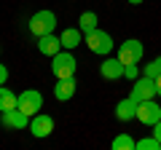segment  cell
Instances as JSON below:
<instances>
[{"label":"cell","mask_w":161,"mask_h":150,"mask_svg":"<svg viewBox=\"0 0 161 150\" xmlns=\"http://www.w3.org/2000/svg\"><path fill=\"white\" fill-rule=\"evenodd\" d=\"M27 29H30V35H35V38L54 32V29H57V13L48 11V8L32 13V16H30V22H27Z\"/></svg>","instance_id":"1"},{"label":"cell","mask_w":161,"mask_h":150,"mask_svg":"<svg viewBox=\"0 0 161 150\" xmlns=\"http://www.w3.org/2000/svg\"><path fill=\"white\" fill-rule=\"evenodd\" d=\"M83 43H86V48L92 54H97V56H108V54H113V38H110V32H105V29H92L89 35H83Z\"/></svg>","instance_id":"2"},{"label":"cell","mask_w":161,"mask_h":150,"mask_svg":"<svg viewBox=\"0 0 161 150\" xmlns=\"http://www.w3.org/2000/svg\"><path fill=\"white\" fill-rule=\"evenodd\" d=\"M75 67H78V62H75L73 51H67V48H62L59 54L51 56V72L57 75V78H73Z\"/></svg>","instance_id":"3"},{"label":"cell","mask_w":161,"mask_h":150,"mask_svg":"<svg viewBox=\"0 0 161 150\" xmlns=\"http://www.w3.org/2000/svg\"><path fill=\"white\" fill-rule=\"evenodd\" d=\"M115 56H118L124 64H140L142 56H145V46L137 40V38H129V40H124L118 46V54H115Z\"/></svg>","instance_id":"4"},{"label":"cell","mask_w":161,"mask_h":150,"mask_svg":"<svg viewBox=\"0 0 161 150\" xmlns=\"http://www.w3.org/2000/svg\"><path fill=\"white\" fill-rule=\"evenodd\" d=\"M16 107L22 110V113H27L30 118H32V115H38V113H40V107H43V94H40L38 88H24V91L19 94Z\"/></svg>","instance_id":"5"},{"label":"cell","mask_w":161,"mask_h":150,"mask_svg":"<svg viewBox=\"0 0 161 150\" xmlns=\"http://www.w3.org/2000/svg\"><path fill=\"white\" fill-rule=\"evenodd\" d=\"M129 97L134 102H145V99L156 97V78H148V75H140L137 81H132V94Z\"/></svg>","instance_id":"6"},{"label":"cell","mask_w":161,"mask_h":150,"mask_svg":"<svg viewBox=\"0 0 161 150\" xmlns=\"http://www.w3.org/2000/svg\"><path fill=\"white\" fill-rule=\"evenodd\" d=\"M137 121L145 123V126H153L156 121H161V104L153 99H145V102H137Z\"/></svg>","instance_id":"7"},{"label":"cell","mask_w":161,"mask_h":150,"mask_svg":"<svg viewBox=\"0 0 161 150\" xmlns=\"http://www.w3.org/2000/svg\"><path fill=\"white\" fill-rule=\"evenodd\" d=\"M0 123H3L6 129H14V131H19V129H27V126H30V115H27V113H22L19 107L0 110Z\"/></svg>","instance_id":"8"},{"label":"cell","mask_w":161,"mask_h":150,"mask_svg":"<svg viewBox=\"0 0 161 150\" xmlns=\"http://www.w3.org/2000/svg\"><path fill=\"white\" fill-rule=\"evenodd\" d=\"M124 70H126V64L121 62L118 56H110V54L99 64V75H102L105 81H118V78H124Z\"/></svg>","instance_id":"9"},{"label":"cell","mask_w":161,"mask_h":150,"mask_svg":"<svg viewBox=\"0 0 161 150\" xmlns=\"http://www.w3.org/2000/svg\"><path fill=\"white\" fill-rule=\"evenodd\" d=\"M51 131H54V118H51V115L38 113V115L30 118V134H32V137L43 139V137H48Z\"/></svg>","instance_id":"10"},{"label":"cell","mask_w":161,"mask_h":150,"mask_svg":"<svg viewBox=\"0 0 161 150\" xmlns=\"http://www.w3.org/2000/svg\"><path fill=\"white\" fill-rule=\"evenodd\" d=\"M38 51L43 54V56H54V54H59V51H62V38L54 35V32L40 35V38H38Z\"/></svg>","instance_id":"11"},{"label":"cell","mask_w":161,"mask_h":150,"mask_svg":"<svg viewBox=\"0 0 161 150\" xmlns=\"http://www.w3.org/2000/svg\"><path fill=\"white\" fill-rule=\"evenodd\" d=\"M115 118H118L121 123H126V121H134V118H137V102H134L132 97L121 99V102L115 104Z\"/></svg>","instance_id":"12"},{"label":"cell","mask_w":161,"mask_h":150,"mask_svg":"<svg viewBox=\"0 0 161 150\" xmlns=\"http://www.w3.org/2000/svg\"><path fill=\"white\" fill-rule=\"evenodd\" d=\"M75 75L73 78H59L57 81V86H54V97L59 99V102H67V99H73L75 97Z\"/></svg>","instance_id":"13"},{"label":"cell","mask_w":161,"mask_h":150,"mask_svg":"<svg viewBox=\"0 0 161 150\" xmlns=\"http://www.w3.org/2000/svg\"><path fill=\"white\" fill-rule=\"evenodd\" d=\"M59 38H62V48H67V51H73V48H78L80 43H83V32H80V27H67Z\"/></svg>","instance_id":"14"},{"label":"cell","mask_w":161,"mask_h":150,"mask_svg":"<svg viewBox=\"0 0 161 150\" xmlns=\"http://www.w3.org/2000/svg\"><path fill=\"white\" fill-rule=\"evenodd\" d=\"M97 24H99V19H97V13H94V11H83L78 16V27H80V32H83V35H89L92 29H97Z\"/></svg>","instance_id":"15"},{"label":"cell","mask_w":161,"mask_h":150,"mask_svg":"<svg viewBox=\"0 0 161 150\" xmlns=\"http://www.w3.org/2000/svg\"><path fill=\"white\" fill-rule=\"evenodd\" d=\"M16 102H19V94H14L11 88H6V86H0V110L16 107Z\"/></svg>","instance_id":"16"},{"label":"cell","mask_w":161,"mask_h":150,"mask_svg":"<svg viewBox=\"0 0 161 150\" xmlns=\"http://www.w3.org/2000/svg\"><path fill=\"white\" fill-rule=\"evenodd\" d=\"M134 147H137V139H132L126 131H121L113 139V150H134Z\"/></svg>","instance_id":"17"},{"label":"cell","mask_w":161,"mask_h":150,"mask_svg":"<svg viewBox=\"0 0 161 150\" xmlns=\"http://www.w3.org/2000/svg\"><path fill=\"white\" fill-rule=\"evenodd\" d=\"M142 75H148V78H158V75H161V56L150 59V62L142 67Z\"/></svg>","instance_id":"18"},{"label":"cell","mask_w":161,"mask_h":150,"mask_svg":"<svg viewBox=\"0 0 161 150\" xmlns=\"http://www.w3.org/2000/svg\"><path fill=\"white\" fill-rule=\"evenodd\" d=\"M134 150H161V142L156 137H145V139H137V147Z\"/></svg>","instance_id":"19"},{"label":"cell","mask_w":161,"mask_h":150,"mask_svg":"<svg viewBox=\"0 0 161 150\" xmlns=\"http://www.w3.org/2000/svg\"><path fill=\"white\" fill-rule=\"evenodd\" d=\"M140 64H126V70H124V78H129V81H137L140 78Z\"/></svg>","instance_id":"20"},{"label":"cell","mask_w":161,"mask_h":150,"mask_svg":"<svg viewBox=\"0 0 161 150\" xmlns=\"http://www.w3.org/2000/svg\"><path fill=\"white\" fill-rule=\"evenodd\" d=\"M6 81H8V67L0 62V86H6Z\"/></svg>","instance_id":"21"},{"label":"cell","mask_w":161,"mask_h":150,"mask_svg":"<svg viewBox=\"0 0 161 150\" xmlns=\"http://www.w3.org/2000/svg\"><path fill=\"white\" fill-rule=\"evenodd\" d=\"M150 129H153V137H156V139L161 142V121H156V123H153Z\"/></svg>","instance_id":"22"},{"label":"cell","mask_w":161,"mask_h":150,"mask_svg":"<svg viewBox=\"0 0 161 150\" xmlns=\"http://www.w3.org/2000/svg\"><path fill=\"white\" fill-rule=\"evenodd\" d=\"M156 97H161V75L156 78Z\"/></svg>","instance_id":"23"},{"label":"cell","mask_w":161,"mask_h":150,"mask_svg":"<svg viewBox=\"0 0 161 150\" xmlns=\"http://www.w3.org/2000/svg\"><path fill=\"white\" fill-rule=\"evenodd\" d=\"M126 3H132V6H140V3H145V0H126Z\"/></svg>","instance_id":"24"}]
</instances>
